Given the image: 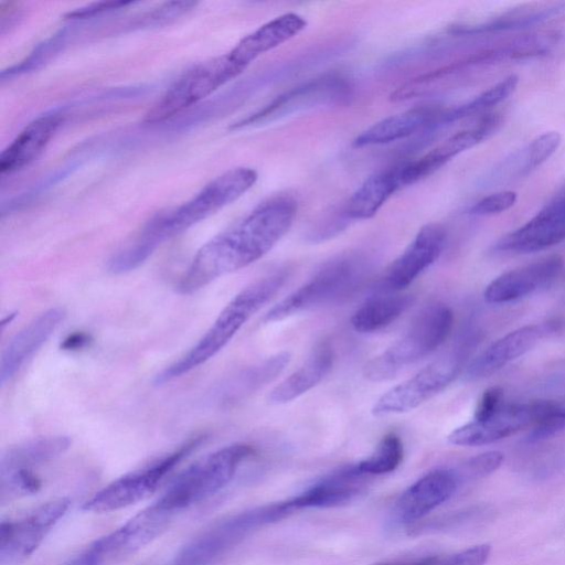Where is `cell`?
<instances>
[{
	"instance_id": "37",
	"label": "cell",
	"mask_w": 565,
	"mask_h": 565,
	"mask_svg": "<svg viewBox=\"0 0 565 565\" xmlns=\"http://www.w3.org/2000/svg\"><path fill=\"white\" fill-rule=\"evenodd\" d=\"M490 553L489 544L475 545L452 554L431 556L430 565H484Z\"/></svg>"
},
{
	"instance_id": "30",
	"label": "cell",
	"mask_w": 565,
	"mask_h": 565,
	"mask_svg": "<svg viewBox=\"0 0 565 565\" xmlns=\"http://www.w3.org/2000/svg\"><path fill=\"white\" fill-rule=\"evenodd\" d=\"M71 440L65 436H49L28 440L10 448L1 457L0 473L33 469L63 454Z\"/></svg>"
},
{
	"instance_id": "24",
	"label": "cell",
	"mask_w": 565,
	"mask_h": 565,
	"mask_svg": "<svg viewBox=\"0 0 565 565\" xmlns=\"http://www.w3.org/2000/svg\"><path fill=\"white\" fill-rule=\"evenodd\" d=\"M441 113L437 107L420 106L388 116L356 136L353 146H379L404 139L423 127L437 126Z\"/></svg>"
},
{
	"instance_id": "1",
	"label": "cell",
	"mask_w": 565,
	"mask_h": 565,
	"mask_svg": "<svg viewBox=\"0 0 565 565\" xmlns=\"http://www.w3.org/2000/svg\"><path fill=\"white\" fill-rule=\"evenodd\" d=\"M296 214L297 202L287 195L260 203L196 252L178 284L179 291L195 292L260 259L287 234Z\"/></svg>"
},
{
	"instance_id": "34",
	"label": "cell",
	"mask_w": 565,
	"mask_h": 565,
	"mask_svg": "<svg viewBox=\"0 0 565 565\" xmlns=\"http://www.w3.org/2000/svg\"><path fill=\"white\" fill-rule=\"evenodd\" d=\"M562 137L557 131H546L535 137L525 148L523 172H529L544 163L559 147Z\"/></svg>"
},
{
	"instance_id": "16",
	"label": "cell",
	"mask_w": 565,
	"mask_h": 565,
	"mask_svg": "<svg viewBox=\"0 0 565 565\" xmlns=\"http://www.w3.org/2000/svg\"><path fill=\"white\" fill-rule=\"evenodd\" d=\"M445 228L426 224L417 232L403 253L390 265L383 278L384 290L399 292L433 265L445 247Z\"/></svg>"
},
{
	"instance_id": "21",
	"label": "cell",
	"mask_w": 565,
	"mask_h": 565,
	"mask_svg": "<svg viewBox=\"0 0 565 565\" xmlns=\"http://www.w3.org/2000/svg\"><path fill=\"white\" fill-rule=\"evenodd\" d=\"M63 121L58 111L43 114L15 136L0 156V173L11 174L34 162L45 150Z\"/></svg>"
},
{
	"instance_id": "17",
	"label": "cell",
	"mask_w": 565,
	"mask_h": 565,
	"mask_svg": "<svg viewBox=\"0 0 565 565\" xmlns=\"http://www.w3.org/2000/svg\"><path fill=\"white\" fill-rule=\"evenodd\" d=\"M501 121L497 114H486L472 127L458 131L417 160L403 163L402 185H411L430 175L457 154L491 136Z\"/></svg>"
},
{
	"instance_id": "9",
	"label": "cell",
	"mask_w": 565,
	"mask_h": 565,
	"mask_svg": "<svg viewBox=\"0 0 565 565\" xmlns=\"http://www.w3.org/2000/svg\"><path fill=\"white\" fill-rule=\"evenodd\" d=\"M196 441L152 461L151 463L128 472L114 480L82 507L84 511L103 513L120 510L135 504L153 493L164 477L192 450Z\"/></svg>"
},
{
	"instance_id": "4",
	"label": "cell",
	"mask_w": 565,
	"mask_h": 565,
	"mask_svg": "<svg viewBox=\"0 0 565 565\" xmlns=\"http://www.w3.org/2000/svg\"><path fill=\"white\" fill-rule=\"evenodd\" d=\"M452 326L454 313L448 306L426 307L399 339L365 364L364 376L372 382L393 379L403 369L436 351L450 335Z\"/></svg>"
},
{
	"instance_id": "7",
	"label": "cell",
	"mask_w": 565,
	"mask_h": 565,
	"mask_svg": "<svg viewBox=\"0 0 565 565\" xmlns=\"http://www.w3.org/2000/svg\"><path fill=\"white\" fill-rule=\"evenodd\" d=\"M363 270V264L358 257L342 256L331 260L302 286L273 306L264 316V321H280L340 298L356 285Z\"/></svg>"
},
{
	"instance_id": "36",
	"label": "cell",
	"mask_w": 565,
	"mask_h": 565,
	"mask_svg": "<svg viewBox=\"0 0 565 565\" xmlns=\"http://www.w3.org/2000/svg\"><path fill=\"white\" fill-rule=\"evenodd\" d=\"M504 456L500 451H487L469 458L457 470L460 479L482 478L495 471L503 462Z\"/></svg>"
},
{
	"instance_id": "5",
	"label": "cell",
	"mask_w": 565,
	"mask_h": 565,
	"mask_svg": "<svg viewBox=\"0 0 565 565\" xmlns=\"http://www.w3.org/2000/svg\"><path fill=\"white\" fill-rule=\"evenodd\" d=\"M254 452L243 443L222 447L196 460L178 475L153 503L173 515L214 495L234 478L239 466Z\"/></svg>"
},
{
	"instance_id": "25",
	"label": "cell",
	"mask_w": 565,
	"mask_h": 565,
	"mask_svg": "<svg viewBox=\"0 0 565 565\" xmlns=\"http://www.w3.org/2000/svg\"><path fill=\"white\" fill-rule=\"evenodd\" d=\"M362 475L355 466L323 478L298 495L288 499L295 511L307 508L338 507L362 491Z\"/></svg>"
},
{
	"instance_id": "8",
	"label": "cell",
	"mask_w": 565,
	"mask_h": 565,
	"mask_svg": "<svg viewBox=\"0 0 565 565\" xmlns=\"http://www.w3.org/2000/svg\"><path fill=\"white\" fill-rule=\"evenodd\" d=\"M173 516L152 503L118 529L96 540L66 565L117 564L159 536Z\"/></svg>"
},
{
	"instance_id": "26",
	"label": "cell",
	"mask_w": 565,
	"mask_h": 565,
	"mask_svg": "<svg viewBox=\"0 0 565 565\" xmlns=\"http://www.w3.org/2000/svg\"><path fill=\"white\" fill-rule=\"evenodd\" d=\"M401 166L382 169L370 177L354 191L343 210L348 220L373 217L384 203L402 188Z\"/></svg>"
},
{
	"instance_id": "14",
	"label": "cell",
	"mask_w": 565,
	"mask_h": 565,
	"mask_svg": "<svg viewBox=\"0 0 565 565\" xmlns=\"http://www.w3.org/2000/svg\"><path fill=\"white\" fill-rule=\"evenodd\" d=\"M260 527L254 509L217 522L184 545L172 565H212L248 533Z\"/></svg>"
},
{
	"instance_id": "39",
	"label": "cell",
	"mask_w": 565,
	"mask_h": 565,
	"mask_svg": "<svg viewBox=\"0 0 565 565\" xmlns=\"http://www.w3.org/2000/svg\"><path fill=\"white\" fill-rule=\"evenodd\" d=\"M504 393L500 387L486 390L477 403L473 419L483 420L494 415L503 405Z\"/></svg>"
},
{
	"instance_id": "29",
	"label": "cell",
	"mask_w": 565,
	"mask_h": 565,
	"mask_svg": "<svg viewBox=\"0 0 565 565\" xmlns=\"http://www.w3.org/2000/svg\"><path fill=\"white\" fill-rule=\"evenodd\" d=\"M413 301V296L399 292L374 296L353 313L351 324L360 333L379 331L393 323Z\"/></svg>"
},
{
	"instance_id": "3",
	"label": "cell",
	"mask_w": 565,
	"mask_h": 565,
	"mask_svg": "<svg viewBox=\"0 0 565 565\" xmlns=\"http://www.w3.org/2000/svg\"><path fill=\"white\" fill-rule=\"evenodd\" d=\"M287 277L286 270H276L243 288L223 308L202 338L178 361L154 376V384L162 385L178 379L216 355L239 329L279 291Z\"/></svg>"
},
{
	"instance_id": "2",
	"label": "cell",
	"mask_w": 565,
	"mask_h": 565,
	"mask_svg": "<svg viewBox=\"0 0 565 565\" xmlns=\"http://www.w3.org/2000/svg\"><path fill=\"white\" fill-rule=\"evenodd\" d=\"M256 180L257 172L249 167H236L225 171L188 201L151 217L130 238L132 253L147 260L164 242L235 202Z\"/></svg>"
},
{
	"instance_id": "11",
	"label": "cell",
	"mask_w": 565,
	"mask_h": 565,
	"mask_svg": "<svg viewBox=\"0 0 565 565\" xmlns=\"http://www.w3.org/2000/svg\"><path fill=\"white\" fill-rule=\"evenodd\" d=\"M67 498L45 502L25 515L0 524V564L20 565L40 546L42 541L66 513Z\"/></svg>"
},
{
	"instance_id": "35",
	"label": "cell",
	"mask_w": 565,
	"mask_h": 565,
	"mask_svg": "<svg viewBox=\"0 0 565 565\" xmlns=\"http://www.w3.org/2000/svg\"><path fill=\"white\" fill-rule=\"evenodd\" d=\"M565 429V399L548 401V407L541 420L533 426L529 441L546 439Z\"/></svg>"
},
{
	"instance_id": "23",
	"label": "cell",
	"mask_w": 565,
	"mask_h": 565,
	"mask_svg": "<svg viewBox=\"0 0 565 565\" xmlns=\"http://www.w3.org/2000/svg\"><path fill=\"white\" fill-rule=\"evenodd\" d=\"M306 25L307 21L297 13L281 14L244 36L230 54L247 67L258 56L298 35Z\"/></svg>"
},
{
	"instance_id": "28",
	"label": "cell",
	"mask_w": 565,
	"mask_h": 565,
	"mask_svg": "<svg viewBox=\"0 0 565 565\" xmlns=\"http://www.w3.org/2000/svg\"><path fill=\"white\" fill-rule=\"evenodd\" d=\"M290 361V353H276L250 365L230 379L222 387L221 398L224 403H234L244 398L274 381Z\"/></svg>"
},
{
	"instance_id": "20",
	"label": "cell",
	"mask_w": 565,
	"mask_h": 565,
	"mask_svg": "<svg viewBox=\"0 0 565 565\" xmlns=\"http://www.w3.org/2000/svg\"><path fill=\"white\" fill-rule=\"evenodd\" d=\"M64 317L63 308L52 307L40 313L14 334L1 355V385L10 381L21 366L50 339Z\"/></svg>"
},
{
	"instance_id": "38",
	"label": "cell",
	"mask_w": 565,
	"mask_h": 565,
	"mask_svg": "<svg viewBox=\"0 0 565 565\" xmlns=\"http://www.w3.org/2000/svg\"><path fill=\"white\" fill-rule=\"evenodd\" d=\"M516 198V193L510 190L492 193L475 203L469 213L479 216L499 214L512 207Z\"/></svg>"
},
{
	"instance_id": "27",
	"label": "cell",
	"mask_w": 565,
	"mask_h": 565,
	"mask_svg": "<svg viewBox=\"0 0 565 565\" xmlns=\"http://www.w3.org/2000/svg\"><path fill=\"white\" fill-rule=\"evenodd\" d=\"M332 365V350L327 345H321L300 367L271 390L268 402L280 405L298 398L318 385L330 372Z\"/></svg>"
},
{
	"instance_id": "10",
	"label": "cell",
	"mask_w": 565,
	"mask_h": 565,
	"mask_svg": "<svg viewBox=\"0 0 565 565\" xmlns=\"http://www.w3.org/2000/svg\"><path fill=\"white\" fill-rule=\"evenodd\" d=\"M462 354L451 353L441 356L383 393L372 407L375 416L402 414L419 405L446 388L459 374Z\"/></svg>"
},
{
	"instance_id": "18",
	"label": "cell",
	"mask_w": 565,
	"mask_h": 565,
	"mask_svg": "<svg viewBox=\"0 0 565 565\" xmlns=\"http://www.w3.org/2000/svg\"><path fill=\"white\" fill-rule=\"evenodd\" d=\"M461 479L457 470L435 469L415 481L397 499L393 516L398 523L416 522L447 501Z\"/></svg>"
},
{
	"instance_id": "19",
	"label": "cell",
	"mask_w": 565,
	"mask_h": 565,
	"mask_svg": "<svg viewBox=\"0 0 565 565\" xmlns=\"http://www.w3.org/2000/svg\"><path fill=\"white\" fill-rule=\"evenodd\" d=\"M563 267V258L552 255L505 271L488 284L484 299L489 303H507L524 298L553 282Z\"/></svg>"
},
{
	"instance_id": "31",
	"label": "cell",
	"mask_w": 565,
	"mask_h": 565,
	"mask_svg": "<svg viewBox=\"0 0 565 565\" xmlns=\"http://www.w3.org/2000/svg\"><path fill=\"white\" fill-rule=\"evenodd\" d=\"M564 6L521 8L494 17L477 25L461 26L460 33H484L504 30H516L540 23L561 11Z\"/></svg>"
},
{
	"instance_id": "41",
	"label": "cell",
	"mask_w": 565,
	"mask_h": 565,
	"mask_svg": "<svg viewBox=\"0 0 565 565\" xmlns=\"http://www.w3.org/2000/svg\"><path fill=\"white\" fill-rule=\"evenodd\" d=\"M430 559H431V556H426V557L416 558V559L379 563V564H374V565H430Z\"/></svg>"
},
{
	"instance_id": "13",
	"label": "cell",
	"mask_w": 565,
	"mask_h": 565,
	"mask_svg": "<svg viewBox=\"0 0 565 565\" xmlns=\"http://www.w3.org/2000/svg\"><path fill=\"white\" fill-rule=\"evenodd\" d=\"M565 239V190L555 195L525 224L501 237L493 250L529 254L552 247Z\"/></svg>"
},
{
	"instance_id": "15",
	"label": "cell",
	"mask_w": 565,
	"mask_h": 565,
	"mask_svg": "<svg viewBox=\"0 0 565 565\" xmlns=\"http://www.w3.org/2000/svg\"><path fill=\"white\" fill-rule=\"evenodd\" d=\"M558 330H561V322L548 320L510 331L489 344L470 362L467 367V377L478 380L490 376Z\"/></svg>"
},
{
	"instance_id": "40",
	"label": "cell",
	"mask_w": 565,
	"mask_h": 565,
	"mask_svg": "<svg viewBox=\"0 0 565 565\" xmlns=\"http://www.w3.org/2000/svg\"><path fill=\"white\" fill-rule=\"evenodd\" d=\"M131 4V2H124V1H104V2H96L88 4L86 7L79 8L74 10L73 12H70L67 14L68 19H87L94 15L102 14L104 12L117 10L120 8H125L127 6Z\"/></svg>"
},
{
	"instance_id": "33",
	"label": "cell",
	"mask_w": 565,
	"mask_h": 565,
	"mask_svg": "<svg viewBox=\"0 0 565 565\" xmlns=\"http://www.w3.org/2000/svg\"><path fill=\"white\" fill-rule=\"evenodd\" d=\"M403 455L401 438L394 433H388L383 436L374 451L355 467L364 476L388 473L399 466Z\"/></svg>"
},
{
	"instance_id": "12",
	"label": "cell",
	"mask_w": 565,
	"mask_h": 565,
	"mask_svg": "<svg viewBox=\"0 0 565 565\" xmlns=\"http://www.w3.org/2000/svg\"><path fill=\"white\" fill-rule=\"evenodd\" d=\"M548 401L505 403L494 415L483 420H471L448 435L456 446L476 447L504 439L534 426L544 416Z\"/></svg>"
},
{
	"instance_id": "22",
	"label": "cell",
	"mask_w": 565,
	"mask_h": 565,
	"mask_svg": "<svg viewBox=\"0 0 565 565\" xmlns=\"http://www.w3.org/2000/svg\"><path fill=\"white\" fill-rule=\"evenodd\" d=\"M348 93V84L340 76L329 75L316 78L278 96L263 109L237 121L233 125V128H241L265 120L276 114L292 110L310 102L340 99L347 96Z\"/></svg>"
},
{
	"instance_id": "6",
	"label": "cell",
	"mask_w": 565,
	"mask_h": 565,
	"mask_svg": "<svg viewBox=\"0 0 565 565\" xmlns=\"http://www.w3.org/2000/svg\"><path fill=\"white\" fill-rule=\"evenodd\" d=\"M246 67L232 57L230 52L186 70L148 109L143 121L158 124L171 119L196 105L215 90L237 77Z\"/></svg>"
},
{
	"instance_id": "32",
	"label": "cell",
	"mask_w": 565,
	"mask_h": 565,
	"mask_svg": "<svg viewBox=\"0 0 565 565\" xmlns=\"http://www.w3.org/2000/svg\"><path fill=\"white\" fill-rule=\"evenodd\" d=\"M518 84L519 77L516 75H510L505 77L504 79L500 81L495 85L478 95L472 100L456 108L446 111L443 110L438 120V125L452 122L465 117L479 114L490 107L500 104L516 89Z\"/></svg>"
}]
</instances>
